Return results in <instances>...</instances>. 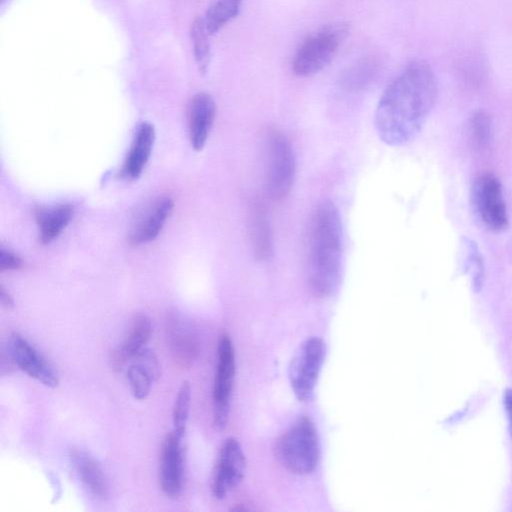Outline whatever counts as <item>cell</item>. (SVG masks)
Instances as JSON below:
<instances>
[{
  "label": "cell",
  "mask_w": 512,
  "mask_h": 512,
  "mask_svg": "<svg viewBox=\"0 0 512 512\" xmlns=\"http://www.w3.org/2000/svg\"><path fill=\"white\" fill-rule=\"evenodd\" d=\"M438 97L436 76L426 61L414 59L386 87L376 107L374 123L379 138L402 146L421 131Z\"/></svg>",
  "instance_id": "obj_1"
},
{
  "label": "cell",
  "mask_w": 512,
  "mask_h": 512,
  "mask_svg": "<svg viewBox=\"0 0 512 512\" xmlns=\"http://www.w3.org/2000/svg\"><path fill=\"white\" fill-rule=\"evenodd\" d=\"M343 227L336 205L322 201L312 214L307 244V281L311 293L326 298L341 277Z\"/></svg>",
  "instance_id": "obj_2"
},
{
  "label": "cell",
  "mask_w": 512,
  "mask_h": 512,
  "mask_svg": "<svg viewBox=\"0 0 512 512\" xmlns=\"http://www.w3.org/2000/svg\"><path fill=\"white\" fill-rule=\"evenodd\" d=\"M275 455L291 473L314 471L320 458V441L313 421L306 416L298 418L278 439Z\"/></svg>",
  "instance_id": "obj_3"
},
{
  "label": "cell",
  "mask_w": 512,
  "mask_h": 512,
  "mask_svg": "<svg viewBox=\"0 0 512 512\" xmlns=\"http://www.w3.org/2000/svg\"><path fill=\"white\" fill-rule=\"evenodd\" d=\"M264 143L266 192L273 201H281L294 183V150L286 135L274 127L266 131Z\"/></svg>",
  "instance_id": "obj_4"
},
{
  "label": "cell",
  "mask_w": 512,
  "mask_h": 512,
  "mask_svg": "<svg viewBox=\"0 0 512 512\" xmlns=\"http://www.w3.org/2000/svg\"><path fill=\"white\" fill-rule=\"evenodd\" d=\"M348 31L346 24H330L307 37L293 57V73L310 77L324 69L335 57Z\"/></svg>",
  "instance_id": "obj_5"
},
{
  "label": "cell",
  "mask_w": 512,
  "mask_h": 512,
  "mask_svg": "<svg viewBox=\"0 0 512 512\" xmlns=\"http://www.w3.org/2000/svg\"><path fill=\"white\" fill-rule=\"evenodd\" d=\"M472 204L482 223L491 231H504L509 224L503 187L491 173L478 175L471 186Z\"/></svg>",
  "instance_id": "obj_6"
},
{
  "label": "cell",
  "mask_w": 512,
  "mask_h": 512,
  "mask_svg": "<svg viewBox=\"0 0 512 512\" xmlns=\"http://www.w3.org/2000/svg\"><path fill=\"white\" fill-rule=\"evenodd\" d=\"M325 358V343L319 337H310L301 343L289 367V380L299 401L312 397Z\"/></svg>",
  "instance_id": "obj_7"
},
{
  "label": "cell",
  "mask_w": 512,
  "mask_h": 512,
  "mask_svg": "<svg viewBox=\"0 0 512 512\" xmlns=\"http://www.w3.org/2000/svg\"><path fill=\"white\" fill-rule=\"evenodd\" d=\"M217 366L213 385V424L223 430L228 421L235 376L234 348L230 337L223 334L218 343Z\"/></svg>",
  "instance_id": "obj_8"
},
{
  "label": "cell",
  "mask_w": 512,
  "mask_h": 512,
  "mask_svg": "<svg viewBox=\"0 0 512 512\" xmlns=\"http://www.w3.org/2000/svg\"><path fill=\"white\" fill-rule=\"evenodd\" d=\"M7 351L14 364L29 377L47 387L59 383V375L50 362L21 334L13 332L7 343Z\"/></svg>",
  "instance_id": "obj_9"
},
{
  "label": "cell",
  "mask_w": 512,
  "mask_h": 512,
  "mask_svg": "<svg viewBox=\"0 0 512 512\" xmlns=\"http://www.w3.org/2000/svg\"><path fill=\"white\" fill-rule=\"evenodd\" d=\"M245 469L246 459L241 445L235 438H227L220 449L212 480L213 496L224 499L242 481Z\"/></svg>",
  "instance_id": "obj_10"
},
{
  "label": "cell",
  "mask_w": 512,
  "mask_h": 512,
  "mask_svg": "<svg viewBox=\"0 0 512 512\" xmlns=\"http://www.w3.org/2000/svg\"><path fill=\"white\" fill-rule=\"evenodd\" d=\"M183 437L171 431L166 434L160 452L159 485L168 498H177L184 484Z\"/></svg>",
  "instance_id": "obj_11"
},
{
  "label": "cell",
  "mask_w": 512,
  "mask_h": 512,
  "mask_svg": "<svg viewBox=\"0 0 512 512\" xmlns=\"http://www.w3.org/2000/svg\"><path fill=\"white\" fill-rule=\"evenodd\" d=\"M167 345L175 363L181 368L193 365L199 354V338L190 321L174 311L165 321Z\"/></svg>",
  "instance_id": "obj_12"
},
{
  "label": "cell",
  "mask_w": 512,
  "mask_h": 512,
  "mask_svg": "<svg viewBox=\"0 0 512 512\" xmlns=\"http://www.w3.org/2000/svg\"><path fill=\"white\" fill-rule=\"evenodd\" d=\"M216 115L211 95L199 92L193 96L188 109L189 139L193 149L200 151L206 144Z\"/></svg>",
  "instance_id": "obj_13"
},
{
  "label": "cell",
  "mask_w": 512,
  "mask_h": 512,
  "mask_svg": "<svg viewBox=\"0 0 512 512\" xmlns=\"http://www.w3.org/2000/svg\"><path fill=\"white\" fill-rule=\"evenodd\" d=\"M173 206V200L167 196L154 200L132 228L130 243L140 245L155 239L172 213Z\"/></svg>",
  "instance_id": "obj_14"
},
{
  "label": "cell",
  "mask_w": 512,
  "mask_h": 512,
  "mask_svg": "<svg viewBox=\"0 0 512 512\" xmlns=\"http://www.w3.org/2000/svg\"><path fill=\"white\" fill-rule=\"evenodd\" d=\"M69 457L79 480L97 499H105L109 494V484L103 468L86 450L71 447Z\"/></svg>",
  "instance_id": "obj_15"
},
{
  "label": "cell",
  "mask_w": 512,
  "mask_h": 512,
  "mask_svg": "<svg viewBox=\"0 0 512 512\" xmlns=\"http://www.w3.org/2000/svg\"><path fill=\"white\" fill-rule=\"evenodd\" d=\"M154 141L153 125L149 122L140 123L123 166V174L127 178L136 179L141 175L152 152Z\"/></svg>",
  "instance_id": "obj_16"
},
{
  "label": "cell",
  "mask_w": 512,
  "mask_h": 512,
  "mask_svg": "<svg viewBox=\"0 0 512 512\" xmlns=\"http://www.w3.org/2000/svg\"><path fill=\"white\" fill-rule=\"evenodd\" d=\"M151 333L152 324L150 319L144 314L136 315L126 340L112 355L113 366L117 369L121 368L127 361L131 360L139 351L145 348Z\"/></svg>",
  "instance_id": "obj_17"
},
{
  "label": "cell",
  "mask_w": 512,
  "mask_h": 512,
  "mask_svg": "<svg viewBox=\"0 0 512 512\" xmlns=\"http://www.w3.org/2000/svg\"><path fill=\"white\" fill-rule=\"evenodd\" d=\"M73 213V206L67 203L36 208L35 218L41 242L47 244L57 238L71 221Z\"/></svg>",
  "instance_id": "obj_18"
},
{
  "label": "cell",
  "mask_w": 512,
  "mask_h": 512,
  "mask_svg": "<svg viewBox=\"0 0 512 512\" xmlns=\"http://www.w3.org/2000/svg\"><path fill=\"white\" fill-rule=\"evenodd\" d=\"M250 223L254 256L259 261L267 260L273 253L272 231L266 209L259 200L252 204Z\"/></svg>",
  "instance_id": "obj_19"
},
{
  "label": "cell",
  "mask_w": 512,
  "mask_h": 512,
  "mask_svg": "<svg viewBox=\"0 0 512 512\" xmlns=\"http://www.w3.org/2000/svg\"><path fill=\"white\" fill-rule=\"evenodd\" d=\"M382 61L378 56L362 57L346 67L340 76V85L350 92H357L369 86L378 76Z\"/></svg>",
  "instance_id": "obj_20"
},
{
  "label": "cell",
  "mask_w": 512,
  "mask_h": 512,
  "mask_svg": "<svg viewBox=\"0 0 512 512\" xmlns=\"http://www.w3.org/2000/svg\"><path fill=\"white\" fill-rule=\"evenodd\" d=\"M190 39L194 60L201 74H206L211 61V46L203 17H197L190 26Z\"/></svg>",
  "instance_id": "obj_21"
},
{
  "label": "cell",
  "mask_w": 512,
  "mask_h": 512,
  "mask_svg": "<svg viewBox=\"0 0 512 512\" xmlns=\"http://www.w3.org/2000/svg\"><path fill=\"white\" fill-rule=\"evenodd\" d=\"M242 1L243 0H216L208 8L203 18L210 35L216 34L238 15Z\"/></svg>",
  "instance_id": "obj_22"
},
{
  "label": "cell",
  "mask_w": 512,
  "mask_h": 512,
  "mask_svg": "<svg viewBox=\"0 0 512 512\" xmlns=\"http://www.w3.org/2000/svg\"><path fill=\"white\" fill-rule=\"evenodd\" d=\"M190 404L191 386L188 381H184L178 390L172 413L173 431L183 438L186 433Z\"/></svg>",
  "instance_id": "obj_23"
},
{
  "label": "cell",
  "mask_w": 512,
  "mask_h": 512,
  "mask_svg": "<svg viewBox=\"0 0 512 512\" xmlns=\"http://www.w3.org/2000/svg\"><path fill=\"white\" fill-rule=\"evenodd\" d=\"M468 127L473 145L478 149L486 148L492 134V121L489 114L484 110L473 112Z\"/></svg>",
  "instance_id": "obj_24"
},
{
  "label": "cell",
  "mask_w": 512,
  "mask_h": 512,
  "mask_svg": "<svg viewBox=\"0 0 512 512\" xmlns=\"http://www.w3.org/2000/svg\"><path fill=\"white\" fill-rule=\"evenodd\" d=\"M463 248L465 252L464 264L466 269L472 274L473 286L479 290L484 279V262L477 244L469 239H463Z\"/></svg>",
  "instance_id": "obj_25"
},
{
  "label": "cell",
  "mask_w": 512,
  "mask_h": 512,
  "mask_svg": "<svg viewBox=\"0 0 512 512\" xmlns=\"http://www.w3.org/2000/svg\"><path fill=\"white\" fill-rule=\"evenodd\" d=\"M127 380L134 398H147L154 382L150 375L139 365L131 363L126 372Z\"/></svg>",
  "instance_id": "obj_26"
},
{
  "label": "cell",
  "mask_w": 512,
  "mask_h": 512,
  "mask_svg": "<svg viewBox=\"0 0 512 512\" xmlns=\"http://www.w3.org/2000/svg\"><path fill=\"white\" fill-rule=\"evenodd\" d=\"M132 363L143 368L156 381L161 375V367L156 354L149 348H143L132 359Z\"/></svg>",
  "instance_id": "obj_27"
},
{
  "label": "cell",
  "mask_w": 512,
  "mask_h": 512,
  "mask_svg": "<svg viewBox=\"0 0 512 512\" xmlns=\"http://www.w3.org/2000/svg\"><path fill=\"white\" fill-rule=\"evenodd\" d=\"M22 265H23L22 259L17 254L10 251L9 249H5V248L1 247V249H0V270L2 272L19 269L20 267H22Z\"/></svg>",
  "instance_id": "obj_28"
},
{
  "label": "cell",
  "mask_w": 512,
  "mask_h": 512,
  "mask_svg": "<svg viewBox=\"0 0 512 512\" xmlns=\"http://www.w3.org/2000/svg\"><path fill=\"white\" fill-rule=\"evenodd\" d=\"M504 406L508 415L509 428L512 436V389H507L504 394Z\"/></svg>",
  "instance_id": "obj_29"
},
{
  "label": "cell",
  "mask_w": 512,
  "mask_h": 512,
  "mask_svg": "<svg viewBox=\"0 0 512 512\" xmlns=\"http://www.w3.org/2000/svg\"><path fill=\"white\" fill-rule=\"evenodd\" d=\"M0 299H1L2 305L6 308H12L14 306V301H13L12 296L10 295V293L8 291L5 290V288L3 286H1V289H0Z\"/></svg>",
  "instance_id": "obj_30"
},
{
  "label": "cell",
  "mask_w": 512,
  "mask_h": 512,
  "mask_svg": "<svg viewBox=\"0 0 512 512\" xmlns=\"http://www.w3.org/2000/svg\"><path fill=\"white\" fill-rule=\"evenodd\" d=\"M0 1H1V3L3 4L6 0H0Z\"/></svg>",
  "instance_id": "obj_31"
}]
</instances>
